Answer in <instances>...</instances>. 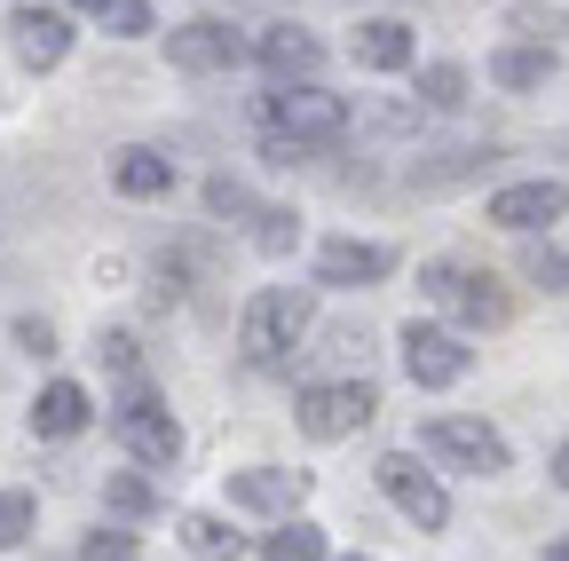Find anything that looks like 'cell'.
<instances>
[{"instance_id": "cell-30", "label": "cell", "mask_w": 569, "mask_h": 561, "mask_svg": "<svg viewBox=\"0 0 569 561\" xmlns=\"http://www.w3.org/2000/svg\"><path fill=\"white\" fill-rule=\"evenodd\" d=\"M134 553V538H119V530H96L88 538V561H127Z\"/></svg>"}, {"instance_id": "cell-11", "label": "cell", "mask_w": 569, "mask_h": 561, "mask_svg": "<svg viewBox=\"0 0 569 561\" xmlns=\"http://www.w3.org/2000/svg\"><path fill=\"white\" fill-rule=\"evenodd\" d=\"M569 214V182H553V174H538V182H507L490 198V222L498 230H553Z\"/></svg>"}, {"instance_id": "cell-5", "label": "cell", "mask_w": 569, "mask_h": 561, "mask_svg": "<svg viewBox=\"0 0 569 561\" xmlns=\"http://www.w3.org/2000/svg\"><path fill=\"white\" fill-rule=\"evenodd\" d=\"M372 482L388 490V507H396L411 530H443V522H451V499H443V482L419 467V451H388V459L372 467Z\"/></svg>"}, {"instance_id": "cell-1", "label": "cell", "mask_w": 569, "mask_h": 561, "mask_svg": "<svg viewBox=\"0 0 569 561\" xmlns=\"http://www.w3.org/2000/svg\"><path fill=\"white\" fill-rule=\"evenodd\" d=\"M309 317H317V301H309V293H293V285H261V293L246 301L238 348H246L253 364H284V357H293V340L309 332Z\"/></svg>"}, {"instance_id": "cell-31", "label": "cell", "mask_w": 569, "mask_h": 561, "mask_svg": "<svg viewBox=\"0 0 569 561\" xmlns=\"http://www.w3.org/2000/svg\"><path fill=\"white\" fill-rule=\"evenodd\" d=\"M103 364L111 372H134V332H103Z\"/></svg>"}, {"instance_id": "cell-17", "label": "cell", "mask_w": 569, "mask_h": 561, "mask_svg": "<svg viewBox=\"0 0 569 561\" xmlns=\"http://www.w3.org/2000/svg\"><path fill=\"white\" fill-rule=\"evenodd\" d=\"M356 63H365V72H403V63H411V32L396 17L356 24Z\"/></svg>"}, {"instance_id": "cell-21", "label": "cell", "mask_w": 569, "mask_h": 561, "mask_svg": "<svg viewBox=\"0 0 569 561\" xmlns=\"http://www.w3.org/2000/svg\"><path fill=\"white\" fill-rule=\"evenodd\" d=\"M261 561H325V530L301 522V514H284V522L261 538Z\"/></svg>"}, {"instance_id": "cell-15", "label": "cell", "mask_w": 569, "mask_h": 561, "mask_svg": "<svg viewBox=\"0 0 569 561\" xmlns=\"http://www.w3.org/2000/svg\"><path fill=\"white\" fill-rule=\"evenodd\" d=\"M88 388L80 380H48L40 388V403H32V435H48V443H63V435H80L88 428Z\"/></svg>"}, {"instance_id": "cell-23", "label": "cell", "mask_w": 569, "mask_h": 561, "mask_svg": "<svg viewBox=\"0 0 569 561\" xmlns=\"http://www.w3.org/2000/svg\"><path fill=\"white\" fill-rule=\"evenodd\" d=\"M522 277H530V285H546V293H569V253H561V246H530Z\"/></svg>"}, {"instance_id": "cell-14", "label": "cell", "mask_w": 569, "mask_h": 561, "mask_svg": "<svg viewBox=\"0 0 569 561\" xmlns=\"http://www.w3.org/2000/svg\"><path fill=\"white\" fill-rule=\"evenodd\" d=\"M317 63H325V40H317V32H301V24H277V32H261V72H269L277 88L317 80Z\"/></svg>"}, {"instance_id": "cell-10", "label": "cell", "mask_w": 569, "mask_h": 561, "mask_svg": "<svg viewBox=\"0 0 569 561\" xmlns=\"http://www.w3.org/2000/svg\"><path fill=\"white\" fill-rule=\"evenodd\" d=\"M9 48L24 72H56V63L71 56V17L63 9H40V0H24V9H9Z\"/></svg>"}, {"instance_id": "cell-13", "label": "cell", "mask_w": 569, "mask_h": 561, "mask_svg": "<svg viewBox=\"0 0 569 561\" xmlns=\"http://www.w3.org/2000/svg\"><path fill=\"white\" fill-rule=\"evenodd\" d=\"M309 499V474H284V467H238L230 474V507L246 514H293Z\"/></svg>"}, {"instance_id": "cell-32", "label": "cell", "mask_w": 569, "mask_h": 561, "mask_svg": "<svg viewBox=\"0 0 569 561\" xmlns=\"http://www.w3.org/2000/svg\"><path fill=\"white\" fill-rule=\"evenodd\" d=\"M17 340H24V348H32V357H48V348H56V332H48V324H40V317H24V324H17Z\"/></svg>"}, {"instance_id": "cell-33", "label": "cell", "mask_w": 569, "mask_h": 561, "mask_svg": "<svg viewBox=\"0 0 569 561\" xmlns=\"http://www.w3.org/2000/svg\"><path fill=\"white\" fill-rule=\"evenodd\" d=\"M553 482H561V490H569V443H561V451H553Z\"/></svg>"}, {"instance_id": "cell-18", "label": "cell", "mask_w": 569, "mask_h": 561, "mask_svg": "<svg viewBox=\"0 0 569 561\" xmlns=\"http://www.w3.org/2000/svg\"><path fill=\"white\" fill-rule=\"evenodd\" d=\"M553 72H561V56H553V48H498V56H490V80H498V88H515V96L546 88Z\"/></svg>"}, {"instance_id": "cell-4", "label": "cell", "mask_w": 569, "mask_h": 561, "mask_svg": "<svg viewBox=\"0 0 569 561\" xmlns=\"http://www.w3.org/2000/svg\"><path fill=\"white\" fill-rule=\"evenodd\" d=\"M372 411H380L372 380H317V388H301V435L309 443H340V435L365 428Z\"/></svg>"}, {"instance_id": "cell-24", "label": "cell", "mask_w": 569, "mask_h": 561, "mask_svg": "<svg viewBox=\"0 0 569 561\" xmlns=\"http://www.w3.org/2000/svg\"><path fill=\"white\" fill-rule=\"evenodd\" d=\"M32 538V490H0V545Z\"/></svg>"}, {"instance_id": "cell-22", "label": "cell", "mask_w": 569, "mask_h": 561, "mask_svg": "<svg viewBox=\"0 0 569 561\" xmlns=\"http://www.w3.org/2000/svg\"><path fill=\"white\" fill-rule=\"evenodd\" d=\"M467 103V72L459 63H427L419 72V111H459Z\"/></svg>"}, {"instance_id": "cell-36", "label": "cell", "mask_w": 569, "mask_h": 561, "mask_svg": "<svg viewBox=\"0 0 569 561\" xmlns=\"http://www.w3.org/2000/svg\"><path fill=\"white\" fill-rule=\"evenodd\" d=\"M348 561H365V553H348Z\"/></svg>"}, {"instance_id": "cell-12", "label": "cell", "mask_w": 569, "mask_h": 561, "mask_svg": "<svg viewBox=\"0 0 569 561\" xmlns=\"http://www.w3.org/2000/svg\"><path fill=\"white\" fill-rule=\"evenodd\" d=\"M388 269H396V253L372 238H325L317 246V285H380Z\"/></svg>"}, {"instance_id": "cell-29", "label": "cell", "mask_w": 569, "mask_h": 561, "mask_svg": "<svg viewBox=\"0 0 569 561\" xmlns=\"http://www.w3.org/2000/svg\"><path fill=\"white\" fill-rule=\"evenodd\" d=\"M206 206H213V214H246L253 198H246V190H238V182L222 174V182H206Z\"/></svg>"}, {"instance_id": "cell-28", "label": "cell", "mask_w": 569, "mask_h": 561, "mask_svg": "<svg viewBox=\"0 0 569 561\" xmlns=\"http://www.w3.org/2000/svg\"><path fill=\"white\" fill-rule=\"evenodd\" d=\"M103 24H111L119 40H142V32H151V9H142V0H111V9H103Z\"/></svg>"}, {"instance_id": "cell-2", "label": "cell", "mask_w": 569, "mask_h": 561, "mask_svg": "<svg viewBox=\"0 0 569 561\" xmlns=\"http://www.w3.org/2000/svg\"><path fill=\"white\" fill-rule=\"evenodd\" d=\"M111 435L134 467H174L182 459V428H174V411L151 395V388H127V403L111 411Z\"/></svg>"}, {"instance_id": "cell-35", "label": "cell", "mask_w": 569, "mask_h": 561, "mask_svg": "<svg viewBox=\"0 0 569 561\" xmlns=\"http://www.w3.org/2000/svg\"><path fill=\"white\" fill-rule=\"evenodd\" d=\"M71 9H96V17H103V9H111V0H71Z\"/></svg>"}, {"instance_id": "cell-37", "label": "cell", "mask_w": 569, "mask_h": 561, "mask_svg": "<svg viewBox=\"0 0 569 561\" xmlns=\"http://www.w3.org/2000/svg\"><path fill=\"white\" fill-rule=\"evenodd\" d=\"M561 545H569V538H561Z\"/></svg>"}, {"instance_id": "cell-6", "label": "cell", "mask_w": 569, "mask_h": 561, "mask_svg": "<svg viewBox=\"0 0 569 561\" xmlns=\"http://www.w3.org/2000/svg\"><path fill=\"white\" fill-rule=\"evenodd\" d=\"M419 293H427V301H443V309H459V324H507V293H498V277H490V269L427 261Z\"/></svg>"}, {"instance_id": "cell-20", "label": "cell", "mask_w": 569, "mask_h": 561, "mask_svg": "<svg viewBox=\"0 0 569 561\" xmlns=\"http://www.w3.org/2000/svg\"><path fill=\"white\" fill-rule=\"evenodd\" d=\"M182 545H190L198 561H238V553H246V538H238L222 514H182Z\"/></svg>"}, {"instance_id": "cell-34", "label": "cell", "mask_w": 569, "mask_h": 561, "mask_svg": "<svg viewBox=\"0 0 569 561\" xmlns=\"http://www.w3.org/2000/svg\"><path fill=\"white\" fill-rule=\"evenodd\" d=\"M538 561H569V545H546V553H538Z\"/></svg>"}, {"instance_id": "cell-19", "label": "cell", "mask_w": 569, "mask_h": 561, "mask_svg": "<svg viewBox=\"0 0 569 561\" xmlns=\"http://www.w3.org/2000/svg\"><path fill=\"white\" fill-rule=\"evenodd\" d=\"M482 167H490V151L482 143H459V151H436L427 167H411V190H451V182H467Z\"/></svg>"}, {"instance_id": "cell-3", "label": "cell", "mask_w": 569, "mask_h": 561, "mask_svg": "<svg viewBox=\"0 0 569 561\" xmlns=\"http://www.w3.org/2000/svg\"><path fill=\"white\" fill-rule=\"evenodd\" d=\"M436 459L467 467V474H507L515 467V443L490 428V419H467V411H443V419H427V435H419Z\"/></svg>"}, {"instance_id": "cell-9", "label": "cell", "mask_w": 569, "mask_h": 561, "mask_svg": "<svg viewBox=\"0 0 569 561\" xmlns=\"http://www.w3.org/2000/svg\"><path fill=\"white\" fill-rule=\"evenodd\" d=\"M246 48H238V32L222 24V17H190V24H174L167 32V63L174 72H190V80H206V72H230Z\"/></svg>"}, {"instance_id": "cell-8", "label": "cell", "mask_w": 569, "mask_h": 561, "mask_svg": "<svg viewBox=\"0 0 569 561\" xmlns=\"http://www.w3.org/2000/svg\"><path fill=\"white\" fill-rule=\"evenodd\" d=\"M467 340L459 332H443V324H403V372H411V388H459L467 380Z\"/></svg>"}, {"instance_id": "cell-7", "label": "cell", "mask_w": 569, "mask_h": 561, "mask_svg": "<svg viewBox=\"0 0 569 561\" xmlns=\"http://www.w3.org/2000/svg\"><path fill=\"white\" fill-rule=\"evenodd\" d=\"M261 119H269V127H284V134H301V143H325V151L348 134V103H340V96H325V88H309V80L277 88V96L261 103Z\"/></svg>"}, {"instance_id": "cell-16", "label": "cell", "mask_w": 569, "mask_h": 561, "mask_svg": "<svg viewBox=\"0 0 569 561\" xmlns=\"http://www.w3.org/2000/svg\"><path fill=\"white\" fill-rule=\"evenodd\" d=\"M111 190H119V198H167V190H174V159H159L151 143H127V151L111 159Z\"/></svg>"}, {"instance_id": "cell-27", "label": "cell", "mask_w": 569, "mask_h": 561, "mask_svg": "<svg viewBox=\"0 0 569 561\" xmlns=\"http://www.w3.org/2000/svg\"><path fill=\"white\" fill-rule=\"evenodd\" d=\"M261 151H269L277 167H301V159H317L325 143H301V134H284V127H269V134H261Z\"/></svg>"}, {"instance_id": "cell-25", "label": "cell", "mask_w": 569, "mask_h": 561, "mask_svg": "<svg viewBox=\"0 0 569 561\" xmlns=\"http://www.w3.org/2000/svg\"><path fill=\"white\" fill-rule=\"evenodd\" d=\"M103 507H111V514H151L159 499H151V482H142V474H119V482L103 490Z\"/></svg>"}, {"instance_id": "cell-26", "label": "cell", "mask_w": 569, "mask_h": 561, "mask_svg": "<svg viewBox=\"0 0 569 561\" xmlns=\"http://www.w3.org/2000/svg\"><path fill=\"white\" fill-rule=\"evenodd\" d=\"M253 222H261V230H253V246H261V253H284V246L301 238V222H293V214H277V206H269V214H253Z\"/></svg>"}]
</instances>
